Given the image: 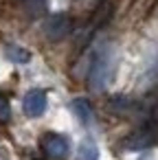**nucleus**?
<instances>
[{"label": "nucleus", "mask_w": 158, "mask_h": 160, "mask_svg": "<svg viewBox=\"0 0 158 160\" xmlns=\"http://www.w3.org/2000/svg\"><path fill=\"white\" fill-rule=\"evenodd\" d=\"M114 72V51L110 42H97L90 53V64H88V83L92 90L101 92L108 88L110 79Z\"/></svg>", "instance_id": "nucleus-1"}, {"label": "nucleus", "mask_w": 158, "mask_h": 160, "mask_svg": "<svg viewBox=\"0 0 158 160\" xmlns=\"http://www.w3.org/2000/svg\"><path fill=\"white\" fill-rule=\"evenodd\" d=\"M73 31V20L66 13H53L44 22V33L48 40H64Z\"/></svg>", "instance_id": "nucleus-2"}, {"label": "nucleus", "mask_w": 158, "mask_h": 160, "mask_svg": "<svg viewBox=\"0 0 158 160\" xmlns=\"http://www.w3.org/2000/svg\"><path fill=\"white\" fill-rule=\"evenodd\" d=\"M46 105H48V99H46V92L42 88H33L24 94L22 99V110L27 116L31 118H40L44 112H46Z\"/></svg>", "instance_id": "nucleus-3"}, {"label": "nucleus", "mask_w": 158, "mask_h": 160, "mask_svg": "<svg viewBox=\"0 0 158 160\" xmlns=\"http://www.w3.org/2000/svg\"><path fill=\"white\" fill-rule=\"evenodd\" d=\"M42 149L53 160H64L70 153V145H68L66 136H62V134H46L42 140Z\"/></svg>", "instance_id": "nucleus-4"}, {"label": "nucleus", "mask_w": 158, "mask_h": 160, "mask_svg": "<svg viewBox=\"0 0 158 160\" xmlns=\"http://www.w3.org/2000/svg\"><path fill=\"white\" fill-rule=\"evenodd\" d=\"M70 112L79 118V123H81L84 127H90V125L94 123L92 105H90V101H88V99H84V97H77V99H73V101H70Z\"/></svg>", "instance_id": "nucleus-5"}, {"label": "nucleus", "mask_w": 158, "mask_h": 160, "mask_svg": "<svg viewBox=\"0 0 158 160\" xmlns=\"http://www.w3.org/2000/svg\"><path fill=\"white\" fill-rule=\"evenodd\" d=\"M77 160H99V145L88 136L79 142L77 149Z\"/></svg>", "instance_id": "nucleus-6"}, {"label": "nucleus", "mask_w": 158, "mask_h": 160, "mask_svg": "<svg viewBox=\"0 0 158 160\" xmlns=\"http://www.w3.org/2000/svg\"><path fill=\"white\" fill-rule=\"evenodd\" d=\"M5 53H7V57H9L13 64H27V62H31V53H29L27 48L18 46V44H9Z\"/></svg>", "instance_id": "nucleus-7"}, {"label": "nucleus", "mask_w": 158, "mask_h": 160, "mask_svg": "<svg viewBox=\"0 0 158 160\" xmlns=\"http://www.w3.org/2000/svg\"><path fill=\"white\" fill-rule=\"evenodd\" d=\"M7 121H11V105L7 97L0 92V123H7Z\"/></svg>", "instance_id": "nucleus-8"}]
</instances>
